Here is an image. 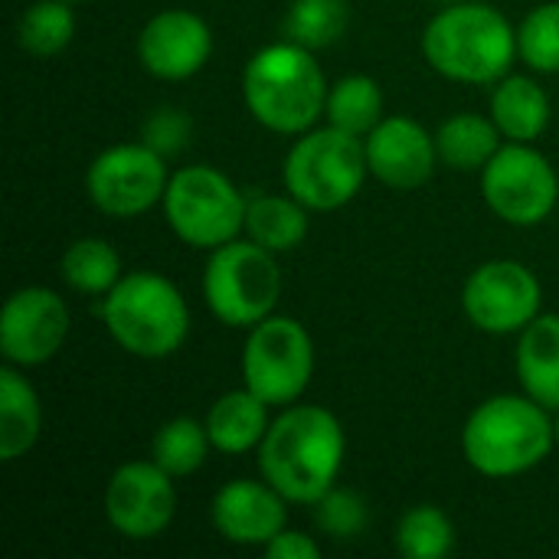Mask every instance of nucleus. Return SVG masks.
Returning a JSON list of instances; mask_svg holds the SVG:
<instances>
[{
  "instance_id": "1",
  "label": "nucleus",
  "mask_w": 559,
  "mask_h": 559,
  "mask_svg": "<svg viewBox=\"0 0 559 559\" xmlns=\"http://www.w3.org/2000/svg\"><path fill=\"white\" fill-rule=\"evenodd\" d=\"M341 465L344 429L324 406H288L259 445L262 478L295 504L324 498L334 488Z\"/></svg>"
},
{
  "instance_id": "2",
  "label": "nucleus",
  "mask_w": 559,
  "mask_h": 559,
  "mask_svg": "<svg viewBox=\"0 0 559 559\" xmlns=\"http://www.w3.org/2000/svg\"><path fill=\"white\" fill-rule=\"evenodd\" d=\"M328 82L314 49L292 39L259 49L242 72V95L252 118L275 134H305L324 115Z\"/></svg>"
},
{
  "instance_id": "3",
  "label": "nucleus",
  "mask_w": 559,
  "mask_h": 559,
  "mask_svg": "<svg viewBox=\"0 0 559 559\" xmlns=\"http://www.w3.org/2000/svg\"><path fill=\"white\" fill-rule=\"evenodd\" d=\"M423 52L439 75L488 85L508 75L518 56V33L495 7L459 0L429 20Z\"/></svg>"
},
{
  "instance_id": "4",
  "label": "nucleus",
  "mask_w": 559,
  "mask_h": 559,
  "mask_svg": "<svg viewBox=\"0 0 559 559\" xmlns=\"http://www.w3.org/2000/svg\"><path fill=\"white\" fill-rule=\"evenodd\" d=\"M550 409L524 396L485 400L462 429L465 462L488 478H514L537 468L557 445Z\"/></svg>"
},
{
  "instance_id": "5",
  "label": "nucleus",
  "mask_w": 559,
  "mask_h": 559,
  "mask_svg": "<svg viewBox=\"0 0 559 559\" xmlns=\"http://www.w3.org/2000/svg\"><path fill=\"white\" fill-rule=\"evenodd\" d=\"M105 328L131 357L160 360L180 350L190 334V311L174 282L157 272L121 275L102 305Z\"/></svg>"
},
{
  "instance_id": "6",
  "label": "nucleus",
  "mask_w": 559,
  "mask_h": 559,
  "mask_svg": "<svg viewBox=\"0 0 559 559\" xmlns=\"http://www.w3.org/2000/svg\"><path fill=\"white\" fill-rule=\"evenodd\" d=\"M367 144L364 138L334 124L305 131L285 157L282 177L295 200L314 213H331L350 203L367 180Z\"/></svg>"
},
{
  "instance_id": "7",
  "label": "nucleus",
  "mask_w": 559,
  "mask_h": 559,
  "mask_svg": "<svg viewBox=\"0 0 559 559\" xmlns=\"http://www.w3.org/2000/svg\"><path fill=\"white\" fill-rule=\"evenodd\" d=\"M282 295V269L275 252L252 239H233L210 252L203 269V298L226 328H255Z\"/></svg>"
},
{
  "instance_id": "8",
  "label": "nucleus",
  "mask_w": 559,
  "mask_h": 559,
  "mask_svg": "<svg viewBox=\"0 0 559 559\" xmlns=\"http://www.w3.org/2000/svg\"><path fill=\"white\" fill-rule=\"evenodd\" d=\"M164 216L177 239L193 249H219L246 229V197L236 183L206 164L183 167L164 193Z\"/></svg>"
},
{
  "instance_id": "9",
  "label": "nucleus",
  "mask_w": 559,
  "mask_h": 559,
  "mask_svg": "<svg viewBox=\"0 0 559 559\" xmlns=\"http://www.w3.org/2000/svg\"><path fill=\"white\" fill-rule=\"evenodd\" d=\"M242 377L269 406L295 403L314 377V344L308 328L285 314L259 321L242 350Z\"/></svg>"
},
{
  "instance_id": "10",
  "label": "nucleus",
  "mask_w": 559,
  "mask_h": 559,
  "mask_svg": "<svg viewBox=\"0 0 559 559\" xmlns=\"http://www.w3.org/2000/svg\"><path fill=\"white\" fill-rule=\"evenodd\" d=\"M485 203L511 226L544 223L559 200V180L554 164L527 147L524 141L501 144L498 154L481 170Z\"/></svg>"
},
{
  "instance_id": "11",
  "label": "nucleus",
  "mask_w": 559,
  "mask_h": 559,
  "mask_svg": "<svg viewBox=\"0 0 559 559\" xmlns=\"http://www.w3.org/2000/svg\"><path fill=\"white\" fill-rule=\"evenodd\" d=\"M167 167L164 154L151 144H118L102 151L85 177L88 200L95 210L115 219H131L164 203L167 193Z\"/></svg>"
},
{
  "instance_id": "12",
  "label": "nucleus",
  "mask_w": 559,
  "mask_h": 559,
  "mask_svg": "<svg viewBox=\"0 0 559 559\" xmlns=\"http://www.w3.org/2000/svg\"><path fill=\"white\" fill-rule=\"evenodd\" d=\"M462 308L485 334H521L540 314V282L527 265L495 259L468 275Z\"/></svg>"
},
{
  "instance_id": "13",
  "label": "nucleus",
  "mask_w": 559,
  "mask_h": 559,
  "mask_svg": "<svg viewBox=\"0 0 559 559\" xmlns=\"http://www.w3.org/2000/svg\"><path fill=\"white\" fill-rule=\"evenodd\" d=\"M105 514L128 540H151L164 534L177 514L174 478L154 459L121 465L105 488Z\"/></svg>"
},
{
  "instance_id": "14",
  "label": "nucleus",
  "mask_w": 559,
  "mask_h": 559,
  "mask_svg": "<svg viewBox=\"0 0 559 559\" xmlns=\"http://www.w3.org/2000/svg\"><path fill=\"white\" fill-rule=\"evenodd\" d=\"M69 334L66 301L43 285L20 288L0 314V350L13 367H39L52 360Z\"/></svg>"
},
{
  "instance_id": "15",
  "label": "nucleus",
  "mask_w": 559,
  "mask_h": 559,
  "mask_svg": "<svg viewBox=\"0 0 559 559\" xmlns=\"http://www.w3.org/2000/svg\"><path fill=\"white\" fill-rule=\"evenodd\" d=\"M213 52V33L203 16L190 10H164L151 16L138 36L141 66L154 79L180 82L197 75Z\"/></svg>"
},
{
  "instance_id": "16",
  "label": "nucleus",
  "mask_w": 559,
  "mask_h": 559,
  "mask_svg": "<svg viewBox=\"0 0 559 559\" xmlns=\"http://www.w3.org/2000/svg\"><path fill=\"white\" fill-rule=\"evenodd\" d=\"M367 164L377 180L396 190H413L423 187L439 160L436 138L413 118L406 115H390L383 118L370 134H367Z\"/></svg>"
},
{
  "instance_id": "17",
  "label": "nucleus",
  "mask_w": 559,
  "mask_h": 559,
  "mask_svg": "<svg viewBox=\"0 0 559 559\" xmlns=\"http://www.w3.org/2000/svg\"><path fill=\"white\" fill-rule=\"evenodd\" d=\"M288 498L275 491L269 481H229L213 498V527L223 534V540L239 547H265L275 534L285 531Z\"/></svg>"
},
{
  "instance_id": "18",
  "label": "nucleus",
  "mask_w": 559,
  "mask_h": 559,
  "mask_svg": "<svg viewBox=\"0 0 559 559\" xmlns=\"http://www.w3.org/2000/svg\"><path fill=\"white\" fill-rule=\"evenodd\" d=\"M518 380L531 400L559 409V314H537L521 331Z\"/></svg>"
},
{
  "instance_id": "19",
  "label": "nucleus",
  "mask_w": 559,
  "mask_h": 559,
  "mask_svg": "<svg viewBox=\"0 0 559 559\" xmlns=\"http://www.w3.org/2000/svg\"><path fill=\"white\" fill-rule=\"evenodd\" d=\"M269 403L259 400L249 386L223 393L206 413V432L216 452L242 455L262 445L269 432Z\"/></svg>"
},
{
  "instance_id": "20",
  "label": "nucleus",
  "mask_w": 559,
  "mask_h": 559,
  "mask_svg": "<svg viewBox=\"0 0 559 559\" xmlns=\"http://www.w3.org/2000/svg\"><path fill=\"white\" fill-rule=\"evenodd\" d=\"M43 429V409L33 383L10 367L0 370V462L26 455Z\"/></svg>"
},
{
  "instance_id": "21",
  "label": "nucleus",
  "mask_w": 559,
  "mask_h": 559,
  "mask_svg": "<svg viewBox=\"0 0 559 559\" xmlns=\"http://www.w3.org/2000/svg\"><path fill=\"white\" fill-rule=\"evenodd\" d=\"M491 118L511 141H534L550 124V98L527 75H508L491 95Z\"/></svg>"
},
{
  "instance_id": "22",
  "label": "nucleus",
  "mask_w": 559,
  "mask_h": 559,
  "mask_svg": "<svg viewBox=\"0 0 559 559\" xmlns=\"http://www.w3.org/2000/svg\"><path fill=\"white\" fill-rule=\"evenodd\" d=\"M498 147H501V128L495 124V118L485 115L459 111L449 121H442L436 131L439 160L459 174L485 170V164L498 154Z\"/></svg>"
},
{
  "instance_id": "23",
  "label": "nucleus",
  "mask_w": 559,
  "mask_h": 559,
  "mask_svg": "<svg viewBox=\"0 0 559 559\" xmlns=\"http://www.w3.org/2000/svg\"><path fill=\"white\" fill-rule=\"evenodd\" d=\"M246 236L269 252H292L308 236V206L301 200L262 193L246 200Z\"/></svg>"
},
{
  "instance_id": "24",
  "label": "nucleus",
  "mask_w": 559,
  "mask_h": 559,
  "mask_svg": "<svg viewBox=\"0 0 559 559\" xmlns=\"http://www.w3.org/2000/svg\"><path fill=\"white\" fill-rule=\"evenodd\" d=\"M328 124L350 131L357 138H367L380 121H383V92L377 79L370 75H344L328 88V105H324Z\"/></svg>"
},
{
  "instance_id": "25",
  "label": "nucleus",
  "mask_w": 559,
  "mask_h": 559,
  "mask_svg": "<svg viewBox=\"0 0 559 559\" xmlns=\"http://www.w3.org/2000/svg\"><path fill=\"white\" fill-rule=\"evenodd\" d=\"M62 278L72 292L108 295L121 278V259L105 239H75L62 255Z\"/></svg>"
},
{
  "instance_id": "26",
  "label": "nucleus",
  "mask_w": 559,
  "mask_h": 559,
  "mask_svg": "<svg viewBox=\"0 0 559 559\" xmlns=\"http://www.w3.org/2000/svg\"><path fill=\"white\" fill-rule=\"evenodd\" d=\"M213 449L206 423L197 419H170L167 426L157 429L154 442H151V459L170 475V478H187L193 475L203 462L206 452Z\"/></svg>"
},
{
  "instance_id": "27",
  "label": "nucleus",
  "mask_w": 559,
  "mask_h": 559,
  "mask_svg": "<svg viewBox=\"0 0 559 559\" xmlns=\"http://www.w3.org/2000/svg\"><path fill=\"white\" fill-rule=\"evenodd\" d=\"M72 36L75 13L69 0H39L16 23V39L33 56H56L72 43Z\"/></svg>"
},
{
  "instance_id": "28",
  "label": "nucleus",
  "mask_w": 559,
  "mask_h": 559,
  "mask_svg": "<svg viewBox=\"0 0 559 559\" xmlns=\"http://www.w3.org/2000/svg\"><path fill=\"white\" fill-rule=\"evenodd\" d=\"M396 547L406 559H442L455 547V527L439 508L419 504L403 514L396 527Z\"/></svg>"
},
{
  "instance_id": "29",
  "label": "nucleus",
  "mask_w": 559,
  "mask_h": 559,
  "mask_svg": "<svg viewBox=\"0 0 559 559\" xmlns=\"http://www.w3.org/2000/svg\"><path fill=\"white\" fill-rule=\"evenodd\" d=\"M347 29V0H295L285 16V36L305 49H324Z\"/></svg>"
},
{
  "instance_id": "30",
  "label": "nucleus",
  "mask_w": 559,
  "mask_h": 559,
  "mask_svg": "<svg viewBox=\"0 0 559 559\" xmlns=\"http://www.w3.org/2000/svg\"><path fill=\"white\" fill-rule=\"evenodd\" d=\"M518 56L537 72H559V0L534 7L518 29Z\"/></svg>"
},
{
  "instance_id": "31",
  "label": "nucleus",
  "mask_w": 559,
  "mask_h": 559,
  "mask_svg": "<svg viewBox=\"0 0 559 559\" xmlns=\"http://www.w3.org/2000/svg\"><path fill=\"white\" fill-rule=\"evenodd\" d=\"M314 521L328 537L350 540L367 527L370 514H367V501L360 495H354L347 488H331L324 498L314 501Z\"/></svg>"
},
{
  "instance_id": "32",
  "label": "nucleus",
  "mask_w": 559,
  "mask_h": 559,
  "mask_svg": "<svg viewBox=\"0 0 559 559\" xmlns=\"http://www.w3.org/2000/svg\"><path fill=\"white\" fill-rule=\"evenodd\" d=\"M190 138V118L183 111H154L151 121L144 124V144H151L157 154H177L180 147H187Z\"/></svg>"
},
{
  "instance_id": "33",
  "label": "nucleus",
  "mask_w": 559,
  "mask_h": 559,
  "mask_svg": "<svg viewBox=\"0 0 559 559\" xmlns=\"http://www.w3.org/2000/svg\"><path fill=\"white\" fill-rule=\"evenodd\" d=\"M265 557L269 559H318L321 557V547L308 537V534H298V531H282L275 534L269 544H265Z\"/></svg>"
},
{
  "instance_id": "34",
  "label": "nucleus",
  "mask_w": 559,
  "mask_h": 559,
  "mask_svg": "<svg viewBox=\"0 0 559 559\" xmlns=\"http://www.w3.org/2000/svg\"><path fill=\"white\" fill-rule=\"evenodd\" d=\"M557 445H559V416H557Z\"/></svg>"
},
{
  "instance_id": "35",
  "label": "nucleus",
  "mask_w": 559,
  "mask_h": 559,
  "mask_svg": "<svg viewBox=\"0 0 559 559\" xmlns=\"http://www.w3.org/2000/svg\"><path fill=\"white\" fill-rule=\"evenodd\" d=\"M69 3H75V0H69Z\"/></svg>"
}]
</instances>
